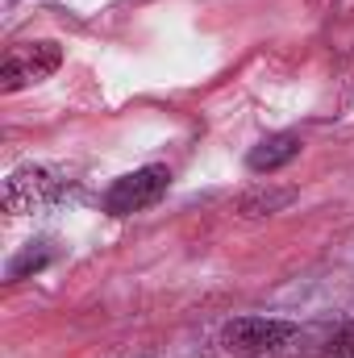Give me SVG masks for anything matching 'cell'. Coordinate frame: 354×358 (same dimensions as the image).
Returning <instances> with one entry per match:
<instances>
[{"mask_svg":"<svg viewBox=\"0 0 354 358\" xmlns=\"http://www.w3.org/2000/svg\"><path fill=\"white\" fill-rule=\"evenodd\" d=\"M296 155H300V138H296V134H271V138H263V142L250 150L246 167H250V171H259V176H263V171L271 176V171L288 167Z\"/></svg>","mask_w":354,"mask_h":358,"instance_id":"obj_5","label":"cell"},{"mask_svg":"<svg viewBox=\"0 0 354 358\" xmlns=\"http://www.w3.org/2000/svg\"><path fill=\"white\" fill-rule=\"evenodd\" d=\"M167 183H171V171H167V167H159V163L138 167V171L121 176L108 192H104V213H108V217L142 213V208H150V204H159V200H163Z\"/></svg>","mask_w":354,"mask_h":358,"instance_id":"obj_2","label":"cell"},{"mask_svg":"<svg viewBox=\"0 0 354 358\" xmlns=\"http://www.w3.org/2000/svg\"><path fill=\"white\" fill-rule=\"evenodd\" d=\"M292 200H296L292 187H279V192H250V196H242V213L263 217V213H275V208H283V204H292Z\"/></svg>","mask_w":354,"mask_h":358,"instance_id":"obj_6","label":"cell"},{"mask_svg":"<svg viewBox=\"0 0 354 358\" xmlns=\"http://www.w3.org/2000/svg\"><path fill=\"white\" fill-rule=\"evenodd\" d=\"M59 196V179L46 167H17L4 179V208L8 213H34Z\"/></svg>","mask_w":354,"mask_h":358,"instance_id":"obj_4","label":"cell"},{"mask_svg":"<svg viewBox=\"0 0 354 358\" xmlns=\"http://www.w3.org/2000/svg\"><path fill=\"white\" fill-rule=\"evenodd\" d=\"M296 325L275 317H238L221 329V346L238 358H275L283 346H292Z\"/></svg>","mask_w":354,"mask_h":358,"instance_id":"obj_1","label":"cell"},{"mask_svg":"<svg viewBox=\"0 0 354 358\" xmlns=\"http://www.w3.org/2000/svg\"><path fill=\"white\" fill-rule=\"evenodd\" d=\"M59 63H63L59 42H25V46H13L4 55V67H0V88L4 92L29 88V84L46 80L50 71H59Z\"/></svg>","mask_w":354,"mask_h":358,"instance_id":"obj_3","label":"cell"},{"mask_svg":"<svg viewBox=\"0 0 354 358\" xmlns=\"http://www.w3.org/2000/svg\"><path fill=\"white\" fill-rule=\"evenodd\" d=\"M330 355L334 358H354V317L346 321V329L338 334V342L330 346Z\"/></svg>","mask_w":354,"mask_h":358,"instance_id":"obj_7","label":"cell"}]
</instances>
